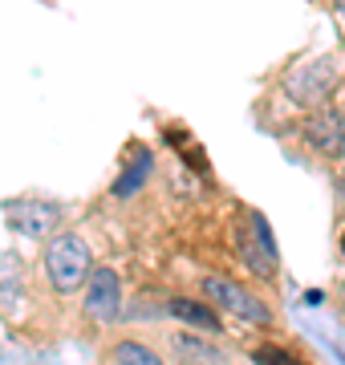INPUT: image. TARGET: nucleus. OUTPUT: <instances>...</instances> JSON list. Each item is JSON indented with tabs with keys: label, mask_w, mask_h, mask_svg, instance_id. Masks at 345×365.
I'll return each mask as SVG.
<instances>
[{
	"label": "nucleus",
	"mask_w": 345,
	"mask_h": 365,
	"mask_svg": "<svg viewBox=\"0 0 345 365\" xmlns=\"http://www.w3.org/2000/svg\"><path fill=\"white\" fill-rule=\"evenodd\" d=\"M41 264H45L49 284H53L61 297H69V292L86 288V280H90V244L73 232H61L45 244Z\"/></svg>",
	"instance_id": "f257e3e1"
},
{
	"label": "nucleus",
	"mask_w": 345,
	"mask_h": 365,
	"mask_svg": "<svg viewBox=\"0 0 345 365\" xmlns=\"http://www.w3.org/2000/svg\"><path fill=\"white\" fill-rule=\"evenodd\" d=\"M236 252H240V264L252 276H260V280L277 276V240H272V227L264 223L260 211L244 215V223L236 232Z\"/></svg>",
	"instance_id": "f03ea898"
},
{
	"label": "nucleus",
	"mask_w": 345,
	"mask_h": 365,
	"mask_svg": "<svg viewBox=\"0 0 345 365\" xmlns=\"http://www.w3.org/2000/svg\"><path fill=\"white\" fill-rule=\"evenodd\" d=\"M203 292H207L224 313L244 321V325H260V329L272 325V309L256 297L252 288L236 284V280H227V276H203Z\"/></svg>",
	"instance_id": "7ed1b4c3"
},
{
	"label": "nucleus",
	"mask_w": 345,
	"mask_h": 365,
	"mask_svg": "<svg viewBox=\"0 0 345 365\" xmlns=\"http://www.w3.org/2000/svg\"><path fill=\"white\" fill-rule=\"evenodd\" d=\"M4 220L25 240H41V235H49L61 223V207L49 203V199H9L4 203Z\"/></svg>",
	"instance_id": "20e7f679"
},
{
	"label": "nucleus",
	"mask_w": 345,
	"mask_h": 365,
	"mask_svg": "<svg viewBox=\"0 0 345 365\" xmlns=\"http://www.w3.org/2000/svg\"><path fill=\"white\" fill-rule=\"evenodd\" d=\"M86 317L98 325H114L122 317V280L114 268H93L86 280Z\"/></svg>",
	"instance_id": "39448f33"
},
{
	"label": "nucleus",
	"mask_w": 345,
	"mask_h": 365,
	"mask_svg": "<svg viewBox=\"0 0 345 365\" xmlns=\"http://www.w3.org/2000/svg\"><path fill=\"white\" fill-rule=\"evenodd\" d=\"M337 86V66H333V57H313L305 66H297L284 81V90H289L292 102H325V93Z\"/></svg>",
	"instance_id": "423d86ee"
},
{
	"label": "nucleus",
	"mask_w": 345,
	"mask_h": 365,
	"mask_svg": "<svg viewBox=\"0 0 345 365\" xmlns=\"http://www.w3.org/2000/svg\"><path fill=\"white\" fill-rule=\"evenodd\" d=\"M167 313H171L175 321H183L187 329H200V333H220V325H224L215 309H207L200 300H187V297H175L171 304H167Z\"/></svg>",
	"instance_id": "0eeeda50"
},
{
	"label": "nucleus",
	"mask_w": 345,
	"mask_h": 365,
	"mask_svg": "<svg viewBox=\"0 0 345 365\" xmlns=\"http://www.w3.org/2000/svg\"><path fill=\"white\" fill-rule=\"evenodd\" d=\"M150 170H155V155H150V150H138V155L130 158V167L122 170L118 179H114L110 195H114V199H130V195H138V191L146 187V179H150Z\"/></svg>",
	"instance_id": "6e6552de"
},
{
	"label": "nucleus",
	"mask_w": 345,
	"mask_h": 365,
	"mask_svg": "<svg viewBox=\"0 0 345 365\" xmlns=\"http://www.w3.org/2000/svg\"><path fill=\"white\" fill-rule=\"evenodd\" d=\"M309 138L317 146H325L329 155H341V118L333 114H321V118H313V126H309Z\"/></svg>",
	"instance_id": "1a4fd4ad"
},
{
	"label": "nucleus",
	"mask_w": 345,
	"mask_h": 365,
	"mask_svg": "<svg viewBox=\"0 0 345 365\" xmlns=\"http://www.w3.org/2000/svg\"><path fill=\"white\" fill-rule=\"evenodd\" d=\"M175 349H179V357H183V365H220V353L212 349V345H203V341H195L191 333H175L171 341Z\"/></svg>",
	"instance_id": "9d476101"
},
{
	"label": "nucleus",
	"mask_w": 345,
	"mask_h": 365,
	"mask_svg": "<svg viewBox=\"0 0 345 365\" xmlns=\"http://www.w3.org/2000/svg\"><path fill=\"white\" fill-rule=\"evenodd\" d=\"M110 361L114 365H163V357L155 349H146L143 341H118L110 349Z\"/></svg>",
	"instance_id": "9b49d317"
},
{
	"label": "nucleus",
	"mask_w": 345,
	"mask_h": 365,
	"mask_svg": "<svg viewBox=\"0 0 345 365\" xmlns=\"http://www.w3.org/2000/svg\"><path fill=\"white\" fill-rule=\"evenodd\" d=\"M260 365H305V361H297L289 349H272V345H260V349L252 353Z\"/></svg>",
	"instance_id": "f8f14e48"
},
{
	"label": "nucleus",
	"mask_w": 345,
	"mask_h": 365,
	"mask_svg": "<svg viewBox=\"0 0 345 365\" xmlns=\"http://www.w3.org/2000/svg\"><path fill=\"white\" fill-rule=\"evenodd\" d=\"M333 4H337V13H345V0H333Z\"/></svg>",
	"instance_id": "ddd939ff"
}]
</instances>
